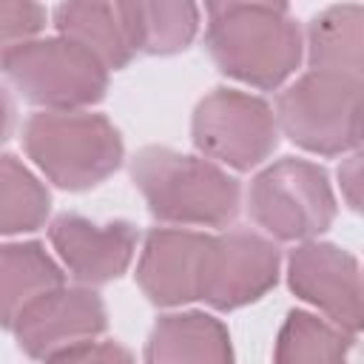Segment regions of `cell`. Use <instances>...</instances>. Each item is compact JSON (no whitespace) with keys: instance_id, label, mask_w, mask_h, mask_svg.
Instances as JSON below:
<instances>
[{"instance_id":"6da1fadb","label":"cell","mask_w":364,"mask_h":364,"mask_svg":"<svg viewBox=\"0 0 364 364\" xmlns=\"http://www.w3.org/2000/svg\"><path fill=\"white\" fill-rule=\"evenodd\" d=\"M205 14V48L225 77L276 91L301 65L304 37L284 3H210Z\"/></svg>"},{"instance_id":"7a4b0ae2","label":"cell","mask_w":364,"mask_h":364,"mask_svg":"<svg viewBox=\"0 0 364 364\" xmlns=\"http://www.w3.org/2000/svg\"><path fill=\"white\" fill-rule=\"evenodd\" d=\"M131 179L148 213L173 228L228 230L239 216L242 188L216 162L165 145H145L131 159Z\"/></svg>"},{"instance_id":"3957f363","label":"cell","mask_w":364,"mask_h":364,"mask_svg":"<svg viewBox=\"0 0 364 364\" xmlns=\"http://www.w3.org/2000/svg\"><path fill=\"white\" fill-rule=\"evenodd\" d=\"M34 168L63 191H88L119 171L125 145L117 125L91 111H37L23 125Z\"/></svg>"},{"instance_id":"277c9868","label":"cell","mask_w":364,"mask_h":364,"mask_svg":"<svg viewBox=\"0 0 364 364\" xmlns=\"http://www.w3.org/2000/svg\"><path fill=\"white\" fill-rule=\"evenodd\" d=\"M247 216L276 242H313L336 219L330 173L310 159L282 156L264 165L247 188Z\"/></svg>"},{"instance_id":"5b68a950","label":"cell","mask_w":364,"mask_h":364,"mask_svg":"<svg viewBox=\"0 0 364 364\" xmlns=\"http://www.w3.org/2000/svg\"><path fill=\"white\" fill-rule=\"evenodd\" d=\"M361 88L355 77L304 71L276 97V125L316 156H344L361 145Z\"/></svg>"},{"instance_id":"8992f818","label":"cell","mask_w":364,"mask_h":364,"mask_svg":"<svg viewBox=\"0 0 364 364\" xmlns=\"http://www.w3.org/2000/svg\"><path fill=\"white\" fill-rule=\"evenodd\" d=\"M3 71L14 91L43 111H85L108 91V68L60 34L31 40Z\"/></svg>"},{"instance_id":"52a82bcc","label":"cell","mask_w":364,"mask_h":364,"mask_svg":"<svg viewBox=\"0 0 364 364\" xmlns=\"http://www.w3.org/2000/svg\"><path fill=\"white\" fill-rule=\"evenodd\" d=\"M191 139L199 156L216 162L219 168L253 171L276 151L279 125L267 100L219 85L196 102Z\"/></svg>"},{"instance_id":"ba28073f","label":"cell","mask_w":364,"mask_h":364,"mask_svg":"<svg viewBox=\"0 0 364 364\" xmlns=\"http://www.w3.org/2000/svg\"><path fill=\"white\" fill-rule=\"evenodd\" d=\"M279 247L273 239L230 228L210 233V250L202 279V301L219 313L239 310L259 301L279 282Z\"/></svg>"},{"instance_id":"9c48e42d","label":"cell","mask_w":364,"mask_h":364,"mask_svg":"<svg viewBox=\"0 0 364 364\" xmlns=\"http://www.w3.org/2000/svg\"><path fill=\"white\" fill-rule=\"evenodd\" d=\"M108 327L105 301L91 287H57L34 301L11 327L17 347L46 364L77 347L100 341Z\"/></svg>"},{"instance_id":"30bf717a","label":"cell","mask_w":364,"mask_h":364,"mask_svg":"<svg viewBox=\"0 0 364 364\" xmlns=\"http://www.w3.org/2000/svg\"><path fill=\"white\" fill-rule=\"evenodd\" d=\"M290 290L316 307L338 330H361V267L358 259L333 242H301L287 256Z\"/></svg>"},{"instance_id":"8fae6325","label":"cell","mask_w":364,"mask_h":364,"mask_svg":"<svg viewBox=\"0 0 364 364\" xmlns=\"http://www.w3.org/2000/svg\"><path fill=\"white\" fill-rule=\"evenodd\" d=\"M48 242L60 267L68 270V276L82 287H94L119 279L131 267L139 230L125 219L94 222L82 213L65 210L51 219Z\"/></svg>"},{"instance_id":"7c38bea8","label":"cell","mask_w":364,"mask_h":364,"mask_svg":"<svg viewBox=\"0 0 364 364\" xmlns=\"http://www.w3.org/2000/svg\"><path fill=\"white\" fill-rule=\"evenodd\" d=\"M210 233L191 228H154L136 259V284L156 307H182L202 296Z\"/></svg>"},{"instance_id":"4fadbf2b","label":"cell","mask_w":364,"mask_h":364,"mask_svg":"<svg viewBox=\"0 0 364 364\" xmlns=\"http://www.w3.org/2000/svg\"><path fill=\"white\" fill-rule=\"evenodd\" d=\"M145 364H233L230 333L202 310L165 313L148 333Z\"/></svg>"},{"instance_id":"5bb4252c","label":"cell","mask_w":364,"mask_h":364,"mask_svg":"<svg viewBox=\"0 0 364 364\" xmlns=\"http://www.w3.org/2000/svg\"><path fill=\"white\" fill-rule=\"evenodd\" d=\"M65 284L60 262L40 242H0V327L17 318L46 293Z\"/></svg>"},{"instance_id":"9a60e30c","label":"cell","mask_w":364,"mask_h":364,"mask_svg":"<svg viewBox=\"0 0 364 364\" xmlns=\"http://www.w3.org/2000/svg\"><path fill=\"white\" fill-rule=\"evenodd\" d=\"M51 23L60 37L82 46L108 71H119L136 57L119 3H100V0L60 3L51 11Z\"/></svg>"},{"instance_id":"2e32d148","label":"cell","mask_w":364,"mask_h":364,"mask_svg":"<svg viewBox=\"0 0 364 364\" xmlns=\"http://www.w3.org/2000/svg\"><path fill=\"white\" fill-rule=\"evenodd\" d=\"M301 37L310 71L364 77V9L358 3L324 6Z\"/></svg>"},{"instance_id":"e0dca14e","label":"cell","mask_w":364,"mask_h":364,"mask_svg":"<svg viewBox=\"0 0 364 364\" xmlns=\"http://www.w3.org/2000/svg\"><path fill=\"white\" fill-rule=\"evenodd\" d=\"M136 54L168 57L185 51L199 31V6L171 0L119 3Z\"/></svg>"},{"instance_id":"ac0fdd59","label":"cell","mask_w":364,"mask_h":364,"mask_svg":"<svg viewBox=\"0 0 364 364\" xmlns=\"http://www.w3.org/2000/svg\"><path fill=\"white\" fill-rule=\"evenodd\" d=\"M355 336L310 310H290L276 333L273 364H350Z\"/></svg>"},{"instance_id":"d6986e66","label":"cell","mask_w":364,"mask_h":364,"mask_svg":"<svg viewBox=\"0 0 364 364\" xmlns=\"http://www.w3.org/2000/svg\"><path fill=\"white\" fill-rule=\"evenodd\" d=\"M51 213L46 182L14 154H0V236L34 233Z\"/></svg>"},{"instance_id":"ffe728a7","label":"cell","mask_w":364,"mask_h":364,"mask_svg":"<svg viewBox=\"0 0 364 364\" xmlns=\"http://www.w3.org/2000/svg\"><path fill=\"white\" fill-rule=\"evenodd\" d=\"M48 11L28 0H0V71L6 63L46 28Z\"/></svg>"},{"instance_id":"44dd1931","label":"cell","mask_w":364,"mask_h":364,"mask_svg":"<svg viewBox=\"0 0 364 364\" xmlns=\"http://www.w3.org/2000/svg\"><path fill=\"white\" fill-rule=\"evenodd\" d=\"M46 364H134V353L119 341H91Z\"/></svg>"},{"instance_id":"7402d4cb","label":"cell","mask_w":364,"mask_h":364,"mask_svg":"<svg viewBox=\"0 0 364 364\" xmlns=\"http://www.w3.org/2000/svg\"><path fill=\"white\" fill-rule=\"evenodd\" d=\"M338 185L350 210H361V154L358 151H353L338 165Z\"/></svg>"},{"instance_id":"603a6c76","label":"cell","mask_w":364,"mask_h":364,"mask_svg":"<svg viewBox=\"0 0 364 364\" xmlns=\"http://www.w3.org/2000/svg\"><path fill=\"white\" fill-rule=\"evenodd\" d=\"M14 100L9 97V91L0 85V145L11 136V131H14Z\"/></svg>"}]
</instances>
